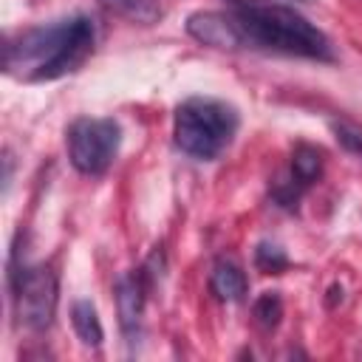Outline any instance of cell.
I'll use <instances>...</instances> for the list:
<instances>
[{"label":"cell","instance_id":"cell-11","mask_svg":"<svg viewBox=\"0 0 362 362\" xmlns=\"http://www.w3.org/2000/svg\"><path fill=\"white\" fill-rule=\"evenodd\" d=\"M107 11L127 17L133 23H156L161 17V6L158 0H99Z\"/></svg>","mask_w":362,"mask_h":362},{"label":"cell","instance_id":"cell-4","mask_svg":"<svg viewBox=\"0 0 362 362\" xmlns=\"http://www.w3.org/2000/svg\"><path fill=\"white\" fill-rule=\"evenodd\" d=\"M11 300L20 325L45 331L54 322L59 303V283L48 266H20L11 272Z\"/></svg>","mask_w":362,"mask_h":362},{"label":"cell","instance_id":"cell-1","mask_svg":"<svg viewBox=\"0 0 362 362\" xmlns=\"http://www.w3.org/2000/svg\"><path fill=\"white\" fill-rule=\"evenodd\" d=\"M93 51V23L85 14L34 25L6 42L3 65L11 76L48 82L76 71Z\"/></svg>","mask_w":362,"mask_h":362},{"label":"cell","instance_id":"cell-9","mask_svg":"<svg viewBox=\"0 0 362 362\" xmlns=\"http://www.w3.org/2000/svg\"><path fill=\"white\" fill-rule=\"evenodd\" d=\"M71 325L76 331V337L88 345V348H99L102 339H105V331H102V320L96 314V305L90 300H76L71 305Z\"/></svg>","mask_w":362,"mask_h":362},{"label":"cell","instance_id":"cell-14","mask_svg":"<svg viewBox=\"0 0 362 362\" xmlns=\"http://www.w3.org/2000/svg\"><path fill=\"white\" fill-rule=\"evenodd\" d=\"M331 130H334L337 141H339L348 153H354V156L362 158V130H356V127H351V124H345V122H331Z\"/></svg>","mask_w":362,"mask_h":362},{"label":"cell","instance_id":"cell-3","mask_svg":"<svg viewBox=\"0 0 362 362\" xmlns=\"http://www.w3.org/2000/svg\"><path fill=\"white\" fill-rule=\"evenodd\" d=\"M238 133V110L212 96H189L175 107V144L201 161L218 158Z\"/></svg>","mask_w":362,"mask_h":362},{"label":"cell","instance_id":"cell-2","mask_svg":"<svg viewBox=\"0 0 362 362\" xmlns=\"http://www.w3.org/2000/svg\"><path fill=\"white\" fill-rule=\"evenodd\" d=\"M226 8L238 20L243 42L252 48L305 57L317 62L334 59L328 37L291 6H283L277 0H226Z\"/></svg>","mask_w":362,"mask_h":362},{"label":"cell","instance_id":"cell-10","mask_svg":"<svg viewBox=\"0 0 362 362\" xmlns=\"http://www.w3.org/2000/svg\"><path fill=\"white\" fill-rule=\"evenodd\" d=\"M291 175L300 187L314 184L322 175V153L311 144H297L291 153Z\"/></svg>","mask_w":362,"mask_h":362},{"label":"cell","instance_id":"cell-13","mask_svg":"<svg viewBox=\"0 0 362 362\" xmlns=\"http://www.w3.org/2000/svg\"><path fill=\"white\" fill-rule=\"evenodd\" d=\"M255 263H257V269L277 274V272H283V269L288 266V257L283 255V249H280V246L260 243V246H257V252H255Z\"/></svg>","mask_w":362,"mask_h":362},{"label":"cell","instance_id":"cell-8","mask_svg":"<svg viewBox=\"0 0 362 362\" xmlns=\"http://www.w3.org/2000/svg\"><path fill=\"white\" fill-rule=\"evenodd\" d=\"M209 288L218 300H226V303H238L243 300L246 294V274L238 263L232 260H218L212 266V274H209Z\"/></svg>","mask_w":362,"mask_h":362},{"label":"cell","instance_id":"cell-6","mask_svg":"<svg viewBox=\"0 0 362 362\" xmlns=\"http://www.w3.org/2000/svg\"><path fill=\"white\" fill-rule=\"evenodd\" d=\"M187 34L209 48H246L232 11H195L187 17Z\"/></svg>","mask_w":362,"mask_h":362},{"label":"cell","instance_id":"cell-5","mask_svg":"<svg viewBox=\"0 0 362 362\" xmlns=\"http://www.w3.org/2000/svg\"><path fill=\"white\" fill-rule=\"evenodd\" d=\"M65 141H68V158L79 173L102 175L119 153L122 130L113 119H76L68 127Z\"/></svg>","mask_w":362,"mask_h":362},{"label":"cell","instance_id":"cell-7","mask_svg":"<svg viewBox=\"0 0 362 362\" xmlns=\"http://www.w3.org/2000/svg\"><path fill=\"white\" fill-rule=\"evenodd\" d=\"M144 291H147V283L139 272L122 277L116 283V305H119V322H122V331L130 337L139 334L141 328V311H144Z\"/></svg>","mask_w":362,"mask_h":362},{"label":"cell","instance_id":"cell-12","mask_svg":"<svg viewBox=\"0 0 362 362\" xmlns=\"http://www.w3.org/2000/svg\"><path fill=\"white\" fill-rule=\"evenodd\" d=\"M252 314H255V322H257L260 328L272 331V328L280 322V317H283V300H280V294H277V291H263V294L255 300Z\"/></svg>","mask_w":362,"mask_h":362}]
</instances>
